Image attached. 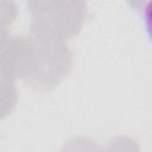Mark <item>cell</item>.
Returning a JSON list of instances; mask_svg holds the SVG:
<instances>
[{
	"instance_id": "1",
	"label": "cell",
	"mask_w": 152,
	"mask_h": 152,
	"mask_svg": "<svg viewBox=\"0 0 152 152\" xmlns=\"http://www.w3.org/2000/svg\"><path fill=\"white\" fill-rule=\"evenodd\" d=\"M27 6L32 17L30 36L43 42L64 43L81 31L87 15L83 1L38 0Z\"/></svg>"
},
{
	"instance_id": "2",
	"label": "cell",
	"mask_w": 152,
	"mask_h": 152,
	"mask_svg": "<svg viewBox=\"0 0 152 152\" xmlns=\"http://www.w3.org/2000/svg\"><path fill=\"white\" fill-rule=\"evenodd\" d=\"M31 37V36H30ZM33 62L25 82L36 89H51L72 68V52L64 43L43 42L32 38Z\"/></svg>"
},
{
	"instance_id": "3",
	"label": "cell",
	"mask_w": 152,
	"mask_h": 152,
	"mask_svg": "<svg viewBox=\"0 0 152 152\" xmlns=\"http://www.w3.org/2000/svg\"><path fill=\"white\" fill-rule=\"evenodd\" d=\"M31 37L8 34L0 44V77L14 81L26 80L33 62Z\"/></svg>"
},
{
	"instance_id": "4",
	"label": "cell",
	"mask_w": 152,
	"mask_h": 152,
	"mask_svg": "<svg viewBox=\"0 0 152 152\" xmlns=\"http://www.w3.org/2000/svg\"><path fill=\"white\" fill-rule=\"evenodd\" d=\"M18 91L13 81L0 77V120L6 118L15 107Z\"/></svg>"
},
{
	"instance_id": "5",
	"label": "cell",
	"mask_w": 152,
	"mask_h": 152,
	"mask_svg": "<svg viewBox=\"0 0 152 152\" xmlns=\"http://www.w3.org/2000/svg\"><path fill=\"white\" fill-rule=\"evenodd\" d=\"M101 152H139V145L132 138L114 137Z\"/></svg>"
}]
</instances>
